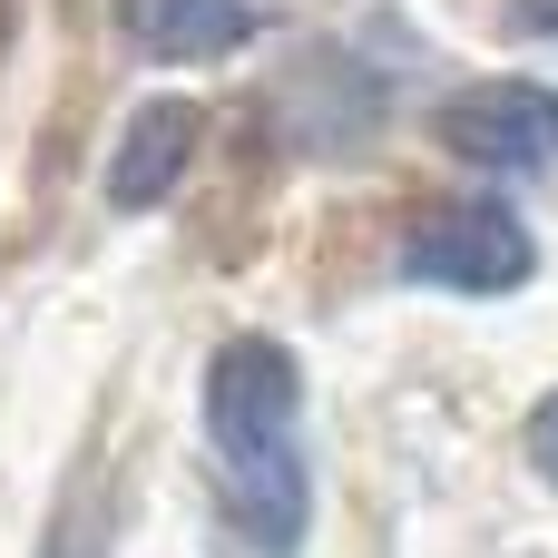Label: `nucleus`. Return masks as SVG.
I'll list each match as a JSON object with an SVG mask.
<instances>
[{"label":"nucleus","mask_w":558,"mask_h":558,"mask_svg":"<svg viewBox=\"0 0 558 558\" xmlns=\"http://www.w3.org/2000/svg\"><path fill=\"white\" fill-rule=\"evenodd\" d=\"M118 20L147 59H226L255 39L265 0H118Z\"/></svg>","instance_id":"obj_5"},{"label":"nucleus","mask_w":558,"mask_h":558,"mask_svg":"<svg viewBox=\"0 0 558 558\" xmlns=\"http://www.w3.org/2000/svg\"><path fill=\"white\" fill-rule=\"evenodd\" d=\"M432 137L461 167H481V177H539V167H558V88H539V78H471V88L441 98Z\"/></svg>","instance_id":"obj_3"},{"label":"nucleus","mask_w":558,"mask_h":558,"mask_svg":"<svg viewBox=\"0 0 558 558\" xmlns=\"http://www.w3.org/2000/svg\"><path fill=\"white\" fill-rule=\"evenodd\" d=\"M294 412H304V363L275 333H235L206 363V441L226 461L235 530L265 558L304 539V461H294Z\"/></svg>","instance_id":"obj_1"},{"label":"nucleus","mask_w":558,"mask_h":558,"mask_svg":"<svg viewBox=\"0 0 558 558\" xmlns=\"http://www.w3.org/2000/svg\"><path fill=\"white\" fill-rule=\"evenodd\" d=\"M520 10H530V20H549V29H558V0H520Z\"/></svg>","instance_id":"obj_8"},{"label":"nucleus","mask_w":558,"mask_h":558,"mask_svg":"<svg viewBox=\"0 0 558 558\" xmlns=\"http://www.w3.org/2000/svg\"><path fill=\"white\" fill-rule=\"evenodd\" d=\"M520 441H530V471L558 490V392H539V402H530V432H520Z\"/></svg>","instance_id":"obj_7"},{"label":"nucleus","mask_w":558,"mask_h":558,"mask_svg":"<svg viewBox=\"0 0 558 558\" xmlns=\"http://www.w3.org/2000/svg\"><path fill=\"white\" fill-rule=\"evenodd\" d=\"M39 558H108V510H98L88 481L69 490V510H59V530H49V549H39Z\"/></svg>","instance_id":"obj_6"},{"label":"nucleus","mask_w":558,"mask_h":558,"mask_svg":"<svg viewBox=\"0 0 558 558\" xmlns=\"http://www.w3.org/2000/svg\"><path fill=\"white\" fill-rule=\"evenodd\" d=\"M196 137H206V118H196L186 98L128 108V128H118V147H108V206H118V216H157V206L177 196V177L196 167Z\"/></svg>","instance_id":"obj_4"},{"label":"nucleus","mask_w":558,"mask_h":558,"mask_svg":"<svg viewBox=\"0 0 558 558\" xmlns=\"http://www.w3.org/2000/svg\"><path fill=\"white\" fill-rule=\"evenodd\" d=\"M402 275L441 284V294H520L539 275V235L500 196H451L402 235Z\"/></svg>","instance_id":"obj_2"}]
</instances>
